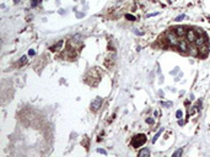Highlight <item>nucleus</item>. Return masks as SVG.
<instances>
[{
    "label": "nucleus",
    "instance_id": "nucleus-1",
    "mask_svg": "<svg viewBox=\"0 0 210 157\" xmlns=\"http://www.w3.org/2000/svg\"><path fill=\"white\" fill-rule=\"evenodd\" d=\"M145 143H146V136H145L144 134H138V135L133 136L130 144H132L133 147H140V146H143Z\"/></svg>",
    "mask_w": 210,
    "mask_h": 157
},
{
    "label": "nucleus",
    "instance_id": "nucleus-2",
    "mask_svg": "<svg viewBox=\"0 0 210 157\" xmlns=\"http://www.w3.org/2000/svg\"><path fill=\"white\" fill-rule=\"evenodd\" d=\"M166 37H167L168 43H170L171 45H178V44H180V41H178V36H177L175 32H168V33L166 34Z\"/></svg>",
    "mask_w": 210,
    "mask_h": 157
},
{
    "label": "nucleus",
    "instance_id": "nucleus-3",
    "mask_svg": "<svg viewBox=\"0 0 210 157\" xmlns=\"http://www.w3.org/2000/svg\"><path fill=\"white\" fill-rule=\"evenodd\" d=\"M102 102L103 100L101 98V97H97V98H95L93 102L91 103V111L93 112V113H96V112H98V109L101 108V106H102Z\"/></svg>",
    "mask_w": 210,
    "mask_h": 157
},
{
    "label": "nucleus",
    "instance_id": "nucleus-4",
    "mask_svg": "<svg viewBox=\"0 0 210 157\" xmlns=\"http://www.w3.org/2000/svg\"><path fill=\"white\" fill-rule=\"evenodd\" d=\"M187 39H188V42H195V39H197V32H195L194 29L187 31Z\"/></svg>",
    "mask_w": 210,
    "mask_h": 157
},
{
    "label": "nucleus",
    "instance_id": "nucleus-5",
    "mask_svg": "<svg viewBox=\"0 0 210 157\" xmlns=\"http://www.w3.org/2000/svg\"><path fill=\"white\" fill-rule=\"evenodd\" d=\"M205 42H207V37H205L204 33H202L200 37H197V39H195V44L198 47H202L203 44H205Z\"/></svg>",
    "mask_w": 210,
    "mask_h": 157
},
{
    "label": "nucleus",
    "instance_id": "nucleus-6",
    "mask_svg": "<svg viewBox=\"0 0 210 157\" xmlns=\"http://www.w3.org/2000/svg\"><path fill=\"white\" fill-rule=\"evenodd\" d=\"M175 33L178 37H184L187 34V29L184 28V27H177V28H175Z\"/></svg>",
    "mask_w": 210,
    "mask_h": 157
},
{
    "label": "nucleus",
    "instance_id": "nucleus-7",
    "mask_svg": "<svg viewBox=\"0 0 210 157\" xmlns=\"http://www.w3.org/2000/svg\"><path fill=\"white\" fill-rule=\"evenodd\" d=\"M178 47L181 48V50H182V52H188V49H189L187 41H181L180 44H178Z\"/></svg>",
    "mask_w": 210,
    "mask_h": 157
},
{
    "label": "nucleus",
    "instance_id": "nucleus-8",
    "mask_svg": "<svg viewBox=\"0 0 210 157\" xmlns=\"http://www.w3.org/2000/svg\"><path fill=\"white\" fill-rule=\"evenodd\" d=\"M150 155V151L148 150V149H144V150H141V151H139V156L143 157V156H149Z\"/></svg>",
    "mask_w": 210,
    "mask_h": 157
},
{
    "label": "nucleus",
    "instance_id": "nucleus-9",
    "mask_svg": "<svg viewBox=\"0 0 210 157\" xmlns=\"http://www.w3.org/2000/svg\"><path fill=\"white\" fill-rule=\"evenodd\" d=\"M26 61H27V57H26V55H23V57L21 58V61L18 63V65H20V66H22V65H25V64H26Z\"/></svg>",
    "mask_w": 210,
    "mask_h": 157
},
{
    "label": "nucleus",
    "instance_id": "nucleus-10",
    "mask_svg": "<svg viewBox=\"0 0 210 157\" xmlns=\"http://www.w3.org/2000/svg\"><path fill=\"white\" fill-rule=\"evenodd\" d=\"M162 131H164V129H160V131H159V133H157V134H156V135L154 136V139H152V143H154V144L156 143V140H157V138H159V136L161 135V133H162Z\"/></svg>",
    "mask_w": 210,
    "mask_h": 157
},
{
    "label": "nucleus",
    "instance_id": "nucleus-11",
    "mask_svg": "<svg viewBox=\"0 0 210 157\" xmlns=\"http://www.w3.org/2000/svg\"><path fill=\"white\" fill-rule=\"evenodd\" d=\"M182 152H183V149H180V150H177L175 154H173V157H180L182 155Z\"/></svg>",
    "mask_w": 210,
    "mask_h": 157
},
{
    "label": "nucleus",
    "instance_id": "nucleus-12",
    "mask_svg": "<svg viewBox=\"0 0 210 157\" xmlns=\"http://www.w3.org/2000/svg\"><path fill=\"white\" fill-rule=\"evenodd\" d=\"M42 0H32V2H31V6L32 7H36L37 6V4H39Z\"/></svg>",
    "mask_w": 210,
    "mask_h": 157
},
{
    "label": "nucleus",
    "instance_id": "nucleus-13",
    "mask_svg": "<svg viewBox=\"0 0 210 157\" xmlns=\"http://www.w3.org/2000/svg\"><path fill=\"white\" fill-rule=\"evenodd\" d=\"M61 44H63V42L57 43V44H55V45H53V47H52L50 49H52V50H57V48H60V47H61Z\"/></svg>",
    "mask_w": 210,
    "mask_h": 157
},
{
    "label": "nucleus",
    "instance_id": "nucleus-14",
    "mask_svg": "<svg viewBox=\"0 0 210 157\" xmlns=\"http://www.w3.org/2000/svg\"><path fill=\"white\" fill-rule=\"evenodd\" d=\"M80 38H81V36H80V34H75V36H74V38H73V42H79V41H80Z\"/></svg>",
    "mask_w": 210,
    "mask_h": 157
},
{
    "label": "nucleus",
    "instance_id": "nucleus-15",
    "mask_svg": "<svg viewBox=\"0 0 210 157\" xmlns=\"http://www.w3.org/2000/svg\"><path fill=\"white\" fill-rule=\"evenodd\" d=\"M164 107H172V102H161Z\"/></svg>",
    "mask_w": 210,
    "mask_h": 157
},
{
    "label": "nucleus",
    "instance_id": "nucleus-16",
    "mask_svg": "<svg viewBox=\"0 0 210 157\" xmlns=\"http://www.w3.org/2000/svg\"><path fill=\"white\" fill-rule=\"evenodd\" d=\"M182 115H183V112H182V111H177V112H176V117H177V119H181V118H182Z\"/></svg>",
    "mask_w": 210,
    "mask_h": 157
},
{
    "label": "nucleus",
    "instance_id": "nucleus-17",
    "mask_svg": "<svg viewBox=\"0 0 210 157\" xmlns=\"http://www.w3.org/2000/svg\"><path fill=\"white\" fill-rule=\"evenodd\" d=\"M125 17H127L129 21H135V17L133 16V15H128V14H127V15H125Z\"/></svg>",
    "mask_w": 210,
    "mask_h": 157
},
{
    "label": "nucleus",
    "instance_id": "nucleus-18",
    "mask_svg": "<svg viewBox=\"0 0 210 157\" xmlns=\"http://www.w3.org/2000/svg\"><path fill=\"white\" fill-rule=\"evenodd\" d=\"M146 123H148V124H150V125H152V124L155 123V120H154L152 118H148V119H146Z\"/></svg>",
    "mask_w": 210,
    "mask_h": 157
},
{
    "label": "nucleus",
    "instance_id": "nucleus-19",
    "mask_svg": "<svg viewBox=\"0 0 210 157\" xmlns=\"http://www.w3.org/2000/svg\"><path fill=\"white\" fill-rule=\"evenodd\" d=\"M184 17H186V15H180V16H177V17H176V21H182Z\"/></svg>",
    "mask_w": 210,
    "mask_h": 157
},
{
    "label": "nucleus",
    "instance_id": "nucleus-20",
    "mask_svg": "<svg viewBox=\"0 0 210 157\" xmlns=\"http://www.w3.org/2000/svg\"><path fill=\"white\" fill-rule=\"evenodd\" d=\"M97 152H98V154H102V155H107V152H106L105 150H102V149H98Z\"/></svg>",
    "mask_w": 210,
    "mask_h": 157
},
{
    "label": "nucleus",
    "instance_id": "nucleus-21",
    "mask_svg": "<svg viewBox=\"0 0 210 157\" xmlns=\"http://www.w3.org/2000/svg\"><path fill=\"white\" fill-rule=\"evenodd\" d=\"M84 15L85 14H82V12H76V17H84Z\"/></svg>",
    "mask_w": 210,
    "mask_h": 157
},
{
    "label": "nucleus",
    "instance_id": "nucleus-22",
    "mask_svg": "<svg viewBox=\"0 0 210 157\" xmlns=\"http://www.w3.org/2000/svg\"><path fill=\"white\" fill-rule=\"evenodd\" d=\"M28 54H30V55H34L36 53H34V50H30V52H28Z\"/></svg>",
    "mask_w": 210,
    "mask_h": 157
},
{
    "label": "nucleus",
    "instance_id": "nucleus-23",
    "mask_svg": "<svg viewBox=\"0 0 210 157\" xmlns=\"http://www.w3.org/2000/svg\"><path fill=\"white\" fill-rule=\"evenodd\" d=\"M178 71V68H176V70H173V71H171V74H172V75H175V74H176V72Z\"/></svg>",
    "mask_w": 210,
    "mask_h": 157
},
{
    "label": "nucleus",
    "instance_id": "nucleus-24",
    "mask_svg": "<svg viewBox=\"0 0 210 157\" xmlns=\"http://www.w3.org/2000/svg\"><path fill=\"white\" fill-rule=\"evenodd\" d=\"M134 32H135V33H136V34H140V36H141V34H144L143 32H139V31H136V29H135Z\"/></svg>",
    "mask_w": 210,
    "mask_h": 157
},
{
    "label": "nucleus",
    "instance_id": "nucleus-25",
    "mask_svg": "<svg viewBox=\"0 0 210 157\" xmlns=\"http://www.w3.org/2000/svg\"><path fill=\"white\" fill-rule=\"evenodd\" d=\"M155 115H156V117H159V115H160V113H159L157 111H155Z\"/></svg>",
    "mask_w": 210,
    "mask_h": 157
},
{
    "label": "nucleus",
    "instance_id": "nucleus-26",
    "mask_svg": "<svg viewBox=\"0 0 210 157\" xmlns=\"http://www.w3.org/2000/svg\"><path fill=\"white\" fill-rule=\"evenodd\" d=\"M14 2H15V4H18V2H20V0H14Z\"/></svg>",
    "mask_w": 210,
    "mask_h": 157
}]
</instances>
